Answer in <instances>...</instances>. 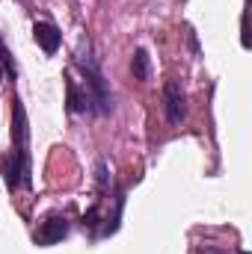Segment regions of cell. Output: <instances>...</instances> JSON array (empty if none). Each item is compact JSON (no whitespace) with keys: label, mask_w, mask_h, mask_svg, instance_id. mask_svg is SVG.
<instances>
[{"label":"cell","mask_w":252,"mask_h":254,"mask_svg":"<svg viewBox=\"0 0 252 254\" xmlns=\"http://www.w3.org/2000/svg\"><path fill=\"white\" fill-rule=\"evenodd\" d=\"M74 65L83 74V92L89 98V113H95V116L113 113V95H110V86L104 80L98 57L92 54V42L89 39H80V48L74 54Z\"/></svg>","instance_id":"1"},{"label":"cell","mask_w":252,"mask_h":254,"mask_svg":"<svg viewBox=\"0 0 252 254\" xmlns=\"http://www.w3.org/2000/svg\"><path fill=\"white\" fill-rule=\"evenodd\" d=\"M163 110H166V119L172 125H178L187 116V95H184L178 80H166V86H163Z\"/></svg>","instance_id":"2"},{"label":"cell","mask_w":252,"mask_h":254,"mask_svg":"<svg viewBox=\"0 0 252 254\" xmlns=\"http://www.w3.org/2000/svg\"><path fill=\"white\" fill-rule=\"evenodd\" d=\"M65 237H68V219L60 216V213L48 216V219L42 222V228L36 231V243H39V246H54V243H60Z\"/></svg>","instance_id":"3"},{"label":"cell","mask_w":252,"mask_h":254,"mask_svg":"<svg viewBox=\"0 0 252 254\" xmlns=\"http://www.w3.org/2000/svg\"><path fill=\"white\" fill-rule=\"evenodd\" d=\"M33 39H36V45H39L48 57H54V54L60 51L63 33H60L54 24H48V21H36V27H33Z\"/></svg>","instance_id":"4"},{"label":"cell","mask_w":252,"mask_h":254,"mask_svg":"<svg viewBox=\"0 0 252 254\" xmlns=\"http://www.w3.org/2000/svg\"><path fill=\"white\" fill-rule=\"evenodd\" d=\"M65 80V104H68V113H89V98L83 92V86H77V80H71L68 74Z\"/></svg>","instance_id":"5"},{"label":"cell","mask_w":252,"mask_h":254,"mask_svg":"<svg viewBox=\"0 0 252 254\" xmlns=\"http://www.w3.org/2000/svg\"><path fill=\"white\" fill-rule=\"evenodd\" d=\"M130 71H133V77H136V80H142V83L151 77V60H148V51H145V48H136V51H133Z\"/></svg>","instance_id":"6"},{"label":"cell","mask_w":252,"mask_h":254,"mask_svg":"<svg viewBox=\"0 0 252 254\" xmlns=\"http://www.w3.org/2000/svg\"><path fill=\"white\" fill-rule=\"evenodd\" d=\"M0 65H3V71L9 74V80L15 83V77H18V71H15V63H12V54L6 51V45L0 42Z\"/></svg>","instance_id":"7"},{"label":"cell","mask_w":252,"mask_h":254,"mask_svg":"<svg viewBox=\"0 0 252 254\" xmlns=\"http://www.w3.org/2000/svg\"><path fill=\"white\" fill-rule=\"evenodd\" d=\"M95 187H98V192H107V187H110V178H107V166L104 163L95 166Z\"/></svg>","instance_id":"8"},{"label":"cell","mask_w":252,"mask_h":254,"mask_svg":"<svg viewBox=\"0 0 252 254\" xmlns=\"http://www.w3.org/2000/svg\"><path fill=\"white\" fill-rule=\"evenodd\" d=\"M98 216H101V207H98V204H92V207L86 210V216H83V228H89V231H92V228H98Z\"/></svg>","instance_id":"9"},{"label":"cell","mask_w":252,"mask_h":254,"mask_svg":"<svg viewBox=\"0 0 252 254\" xmlns=\"http://www.w3.org/2000/svg\"><path fill=\"white\" fill-rule=\"evenodd\" d=\"M196 254H247V252H229V249H220V246H199Z\"/></svg>","instance_id":"10"}]
</instances>
